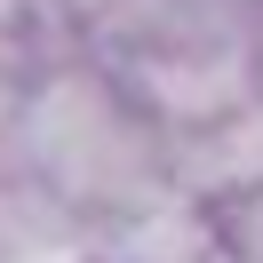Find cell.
Here are the masks:
<instances>
[{
  "label": "cell",
  "instance_id": "6da1fadb",
  "mask_svg": "<svg viewBox=\"0 0 263 263\" xmlns=\"http://www.w3.org/2000/svg\"><path fill=\"white\" fill-rule=\"evenodd\" d=\"M24 136H32L40 176H56L80 199H128L144 183V144L128 136L120 104L96 80H48L24 112Z\"/></svg>",
  "mask_w": 263,
  "mask_h": 263
},
{
  "label": "cell",
  "instance_id": "7a4b0ae2",
  "mask_svg": "<svg viewBox=\"0 0 263 263\" xmlns=\"http://www.w3.org/2000/svg\"><path fill=\"white\" fill-rule=\"evenodd\" d=\"M136 80L152 88V104L176 120H223L231 104L247 96V64L231 48H192V40H176V56H144V72Z\"/></svg>",
  "mask_w": 263,
  "mask_h": 263
},
{
  "label": "cell",
  "instance_id": "3957f363",
  "mask_svg": "<svg viewBox=\"0 0 263 263\" xmlns=\"http://www.w3.org/2000/svg\"><path fill=\"white\" fill-rule=\"evenodd\" d=\"M120 263H208V231L192 215H144V223L120 239Z\"/></svg>",
  "mask_w": 263,
  "mask_h": 263
},
{
  "label": "cell",
  "instance_id": "277c9868",
  "mask_svg": "<svg viewBox=\"0 0 263 263\" xmlns=\"http://www.w3.org/2000/svg\"><path fill=\"white\" fill-rule=\"evenodd\" d=\"M0 263H88V255H80V239H48V231H32V239L0 247Z\"/></svg>",
  "mask_w": 263,
  "mask_h": 263
}]
</instances>
